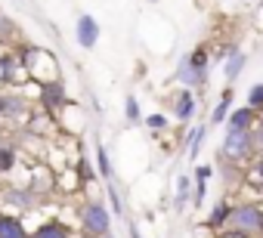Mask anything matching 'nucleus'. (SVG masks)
Returning <instances> with one entry per match:
<instances>
[{"mask_svg": "<svg viewBox=\"0 0 263 238\" xmlns=\"http://www.w3.org/2000/svg\"><path fill=\"white\" fill-rule=\"evenodd\" d=\"M28 111V105L19 99V96H7V93H0V117H22Z\"/></svg>", "mask_w": 263, "mask_h": 238, "instance_id": "13", "label": "nucleus"}, {"mask_svg": "<svg viewBox=\"0 0 263 238\" xmlns=\"http://www.w3.org/2000/svg\"><path fill=\"white\" fill-rule=\"evenodd\" d=\"M4 201H7L10 207L28 210V207H34V204H37V195H34V189H19V186H13V189H7Z\"/></svg>", "mask_w": 263, "mask_h": 238, "instance_id": "9", "label": "nucleus"}, {"mask_svg": "<svg viewBox=\"0 0 263 238\" xmlns=\"http://www.w3.org/2000/svg\"><path fill=\"white\" fill-rule=\"evenodd\" d=\"M108 204H111V213H115V216H121V213H124V204H121V195L115 192V186H111V183H108Z\"/></svg>", "mask_w": 263, "mask_h": 238, "instance_id": "26", "label": "nucleus"}, {"mask_svg": "<svg viewBox=\"0 0 263 238\" xmlns=\"http://www.w3.org/2000/svg\"><path fill=\"white\" fill-rule=\"evenodd\" d=\"M74 37H78V47L81 50H93L99 44V22L90 13H81L78 22H74Z\"/></svg>", "mask_w": 263, "mask_h": 238, "instance_id": "5", "label": "nucleus"}, {"mask_svg": "<svg viewBox=\"0 0 263 238\" xmlns=\"http://www.w3.org/2000/svg\"><path fill=\"white\" fill-rule=\"evenodd\" d=\"M108 226H111L108 207L102 201H87L81 210V232L87 238H102V235H108Z\"/></svg>", "mask_w": 263, "mask_h": 238, "instance_id": "3", "label": "nucleus"}, {"mask_svg": "<svg viewBox=\"0 0 263 238\" xmlns=\"http://www.w3.org/2000/svg\"><path fill=\"white\" fill-rule=\"evenodd\" d=\"M257 155H260V149H257L251 130H226L223 146H220V158H226L232 164H251Z\"/></svg>", "mask_w": 263, "mask_h": 238, "instance_id": "1", "label": "nucleus"}, {"mask_svg": "<svg viewBox=\"0 0 263 238\" xmlns=\"http://www.w3.org/2000/svg\"><path fill=\"white\" fill-rule=\"evenodd\" d=\"M229 213H232V204H229V201H217V204L211 207V213H208L204 226H208V229H226Z\"/></svg>", "mask_w": 263, "mask_h": 238, "instance_id": "14", "label": "nucleus"}, {"mask_svg": "<svg viewBox=\"0 0 263 238\" xmlns=\"http://www.w3.org/2000/svg\"><path fill=\"white\" fill-rule=\"evenodd\" d=\"M96 167L102 180H111V161H108V149L102 143H96Z\"/></svg>", "mask_w": 263, "mask_h": 238, "instance_id": "21", "label": "nucleus"}, {"mask_svg": "<svg viewBox=\"0 0 263 238\" xmlns=\"http://www.w3.org/2000/svg\"><path fill=\"white\" fill-rule=\"evenodd\" d=\"M16 37H19V25H16L7 13H0V41L10 44V41H16Z\"/></svg>", "mask_w": 263, "mask_h": 238, "instance_id": "19", "label": "nucleus"}, {"mask_svg": "<svg viewBox=\"0 0 263 238\" xmlns=\"http://www.w3.org/2000/svg\"><path fill=\"white\" fill-rule=\"evenodd\" d=\"M214 173H217V167H211V164H198L195 167V180H214Z\"/></svg>", "mask_w": 263, "mask_h": 238, "instance_id": "27", "label": "nucleus"}, {"mask_svg": "<svg viewBox=\"0 0 263 238\" xmlns=\"http://www.w3.org/2000/svg\"><path fill=\"white\" fill-rule=\"evenodd\" d=\"M208 195V180H195V192H192V207H201Z\"/></svg>", "mask_w": 263, "mask_h": 238, "instance_id": "25", "label": "nucleus"}, {"mask_svg": "<svg viewBox=\"0 0 263 238\" xmlns=\"http://www.w3.org/2000/svg\"><path fill=\"white\" fill-rule=\"evenodd\" d=\"M260 121V111H254L251 105H232L226 124L229 130H254V124Z\"/></svg>", "mask_w": 263, "mask_h": 238, "instance_id": "8", "label": "nucleus"}, {"mask_svg": "<svg viewBox=\"0 0 263 238\" xmlns=\"http://www.w3.org/2000/svg\"><path fill=\"white\" fill-rule=\"evenodd\" d=\"M146 127L155 130V133H158V130H167V114H161V111L149 114V117H146Z\"/></svg>", "mask_w": 263, "mask_h": 238, "instance_id": "24", "label": "nucleus"}, {"mask_svg": "<svg viewBox=\"0 0 263 238\" xmlns=\"http://www.w3.org/2000/svg\"><path fill=\"white\" fill-rule=\"evenodd\" d=\"M204 130H208V127H192V130L186 133V149H189V158H198V149H201Z\"/></svg>", "mask_w": 263, "mask_h": 238, "instance_id": "20", "label": "nucleus"}, {"mask_svg": "<svg viewBox=\"0 0 263 238\" xmlns=\"http://www.w3.org/2000/svg\"><path fill=\"white\" fill-rule=\"evenodd\" d=\"M140 114H143V111H140V99H137V96H127V99H124V117H127L130 124H137Z\"/></svg>", "mask_w": 263, "mask_h": 238, "instance_id": "22", "label": "nucleus"}, {"mask_svg": "<svg viewBox=\"0 0 263 238\" xmlns=\"http://www.w3.org/2000/svg\"><path fill=\"white\" fill-rule=\"evenodd\" d=\"M37 96H41V105H44V108H59V105H65V87H62V81H56V77L41 81Z\"/></svg>", "mask_w": 263, "mask_h": 238, "instance_id": "7", "label": "nucleus"}, {"mask_svg": "<svg viewBox=\"0 0 263 238\" xmlns=\"http://www.w3.org/2000/svg\"><path fill=\"white\" fill-rule=\"evenodd\" d=\"M130 238H143V235H140V229H137V226H130Z\"/></svg>", "mask_w": 263, "mask_h": 238, "instance_id": "31", "label": "nucleus"}, {"mask_svg": "<svg viewBox=\"0 0 263 238\" xmlns=\"http://www.w3.org/2000/svg\"><path fill=\"white\" fill-rule=\"evenodd\" d=\"M220 238H251V235H245V232H235V229H223V232H220Z\"/></svg>", "mask_w": 263, "mask_h": 238, "instance_id": "30", "label": "nucleus"}, {"mask_svg": "<svg viewBox=\"0 0 263 238\" xmlns=\"http://www.w3.org/2000/svg\"><path fill=\"white\" fill-rule=\"evenodd\" d=\"M16 149L13 146H7V143H0V173H13V167H16Z\"/></svg>", "mask_w": 263, "mask_h": 238, "instance_id": "18", "label": "nucleus"}, {"mask_svg": "<svg viewBox=\"0 0 263 238\" xmlns=\"http://www.w3.org/2000/svg\"><path fill=\"white\" fill-rule=\"evenodd\" d=\"M102 238H111V235H102Z\"/></svg>", "mask_w": 263, "mask_h": 238, "instance_id": "33", "label": "nucleus"}, {"mask_svg": "<svg viewBox=\"0 0 263 238\" xmlns=\"http://www.w3.org/2000/svg\"><path fill=\"white\" fill-rule=\"evenodd\" d=\"M0 238H31L25 223L13 213H0Z\"/></svg>", "mask_w": 263, "mask_h": 238, "instance_id": "10", "label": "nucleus"}, {"mask_svg": "<svg viewBox=\"0 0 263 238\" xmlns=\"http://www.w3.org/2000/svg\"><path fill=\"white\" fill-rule=\"evenodd\" d=\"M245 65H248V56H245L241 50H232V53L226 56V62H223V74H226V81H229V84H235V81H238V74L245 71Z\"/></svg>", "mask_w": 263, "mask_h": 238, "instance_id": "11", "label": "nucleus"}, {"mask_svg": "<svg viewBox=\"0 0 263 238\" xmlns=\"http://www.w3.org/2000/svg\"><path fill=\"white\" fill-rule=\"evenodd\" d=\"M226 229H235V232H245V235H263V204L260 201L232 204Z\"/></svg>", "mask_w": 263, "mask_h": 238, "instance_id": "2", "label": "nucleus"}, {"mask_svg": "<svg viewBox=\"0 0 263 238\" xmlns=\"http://www.w3.org/2000/svg\"><path fill=\"white\" fill-rule=\"evenodd\" d=\"M146 4H161V0H146Z\"/></svg>", "mask_w": 263, "mask_h": 238, "instance_id": "32", "label": "nucleus"}, {"mask_svg": "<svg viewBox=\"0 0 263 238\" xmlns=\"http://www.w3.org/2000/svg\"><path fill=\"white\" fill-rule=\"evenodd\" d=\"M245 186H248L251 192H260V195H263V155H257V158L248 164V170H245Z\"/></svg>", "mask_w": 263, "mask_h": 238, "instance_id": "12", "label": "nucleus"}, {"mask_svg": "<svg viewBox=\"0 0 263 238\" xmlns=\"http://www.w3.org/2000/svg\"><path fill=\"white\" fill-rule=\"evenodd\" d=\"M78 173H81V183H93V167H90L87 161L78 164Z\"/></svg>", "mask_w": 263, "mask_h": 238, "instance_id": "28", "label": "nucleus"}, {"mask_svg": "<svg viewBox=\"0 0 263 238\" xmlns=\"http://www.w3.org/2000/svg\"><path fill=\"white\" fill-rule=\"evenodd\" d=\"M31 238H68V229L62 223H44L41 229L31 232Z\"/></svg>", "mask_w": 263, "mask_h": 238, "instance_id": "17", "label": "nucleus"}, {"mask_svg": "<svg viewBox=\"0 0 263 238\" xmlns=\"http://www.w3.org/2000/svg\"><path fill=\"white\" fill-rule=\"evenodd\" d=\"M171 111H174L177 121H183V124H189L192 117H195L198 102H195V96H192V90H189V87H180V90L174 93V99H171Z\"/></svg>", "mask_w": 263, "mask_h": 238, "instance_id": "6", "label": "nucleus"}, {"mask_svg": "<svg viewBox=\"0 0 263 238\" xmlns=\"http://www.w3.org/2000/svg\"><path fill=\"white\" fill-rule=\"evenodd\" d=\"M248 105H251L254 111H263V84H254V87L248 90Z\"/></svg>", "mask_w": 263, "mask_h": 238, "instance_id": "23", "label": "nucleus"}, {"mask_svg": "<svg viewBox=\"0 0 263 238\" xmlns=\"http://www.w3.org/2000/svg\"><path fill=\"white\" fill-rule=\"evenodd\" d=\"M174 81L180 84V87H189V90H198V87H204L208 84V68H198L189 56H183L180 59V65H177V74H174Z\"/></svg>", "mask_w": 263, "mask_h": 238, "instance_id": "4", "label": "nucleus"}, {"mask_svg": "<svg viewBox=\"0 0 263 238\" xmlns=\"http://www.w3.org/2000/svg\"><path fill=\"white\" fill-rule=\"evenodd\" d=\"M192 183H195V176H177V195H174V207L177 210H183L189 201H192Z\"/></svg>", "mask_w": 263, "mask_h": 238, "instance_id": "16", "label": "nucleus"}, {"mask_svg": "<svg viewBox=\"0 0 263 238\" xmlns=\"http://www.w3.org/2000/svg\"><path fill=\"white\" fill-rule=\"evenodd\" d=\"M260 204H263V201H260Z\"/></svg>", "mask_w": 263, "mask_h": 238, "instance_id": "34", "label": "nucleus"}, {"mask_svg": "<svg viewBox=\"0 0 263 238\" xmlns=\"http://www.w3.org/2000/svg\"><path fill=\"white\" fill-rule=\"evenodd\" d=\"M229 111H232V84H226V87H223L220 102H217V108L211 111V124H223L226 117H229Z\"/></svg>", "mask_w": 263, "mask_h": 238, "instance_id": "15", "label": "nucleus"}, {"mask_svg": "<svg viewBox=\"0 0 263 238\" xmlns=\"http://www.w3.org/2000/svg\"><path fill=\"white\" fill-rule=\"evenodd\" d=\"M251 133H254V143H257V149H260V155H263V121H257Z\"/></svg>", "mask_w": 263, "mask_h": 238, "instance_id": "29", "label": "nucleus"}]
</instances>
